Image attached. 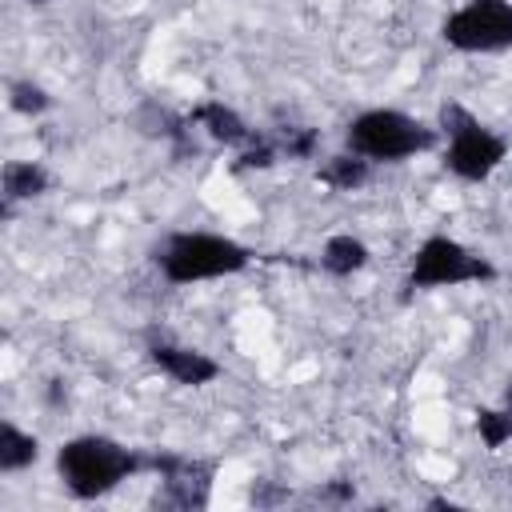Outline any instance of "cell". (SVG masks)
<instances>
[{
	"label": "cell",
	"instance_id": "obj_1",
	"mask_svg": "<svg viewBox=\"0 0 512 512\" xmlns=\"http://www.w3.org/2000/svg\"><path fill=\"white\" fill-rule=\"evenodd\" d=\"M56 472H60V484L76 500H100L112 488H120L128 476L148 472V452L124 448L120 440L100 436V432H84L60 444Z\"/></svg>",
	"mask_w": 512,
	"mask_h": 512
},
{
	"label": "cell",
	"instance_id": "obj_2",
	"mask_svg": "<svg viewBox=\"0 0 512 512\" xmlns=\"http://www.w3.org/2000/svg\"><path fill=\"white\" fill-rule=\"evenodd\" d=\"M152 260L168 284H196V280L244 272L252 264V248L220 232H172L164 236Z\"/></svg>",
	"mask_w": 512,
	"mask_h": 512
},
{
	"label": "cell",
	"instance_id": "obj_3",
	"mask_svg": "<svg viewBox=\"0 0 512 512\" xmlns=\"http://www.w3.org/2000/svg\"><path fill=\"white\" fill-rule=\"evenodd\" d=\"M344 140H348V152L372 164H396L416 152H428L436 144V128H428L424 120L400 108H368L352 116V124L344 128Z\"/></svg>",
	"mask_w": 512,
	"mask_h": 512
},
{
	"label": "cell",
	"instance_id": "obj_4",
	"mask_svg": "<svg viewBox=\"0 0 512 512\" xmlns=\"http://www.w3.org/2000/svg\"><path fill=\"white\" fill-rule=\"evenodd\" d=\"M440 132L448 136V152H444V168L468 184L488 180L504 156H508V140L496 136L488 124H480L464 104L448 100L440 104Z\"/></svg>",
	"mask_w": 512,
	"mask_h": 512
},
{
	"label": "cell",
	"instance_id": "obj_5",
	"mask_svg": "<svg viewBox=\"0 0 512 512\" xmlns=\"http://www.w3.org/2000/svg\"><path fill=\"white\" fill-rule=\"evenodd\" d=\"M484 280H496V264L476 256L472 248H464L460 240L436 232L428 236L416 256H412V268H408V280H404V296L408 292H424V288H452V284H484Z\"/></svg>",
	"mask_w": 512,
	"mask_h": 512
},
{
	"label": "cell",
	"instance_id": "obj_6",
	"mask_svg": "<svg viewBox=\"0 0 512 512\" xmlns=\"http://www.w3.org/2000/svg\"><path fill=\"white\" fill-rule=\"evenodd\" d=\"M440 36L456 52H504L512 48V0H468L444 16Z\"/></svg>",
	"mask_w": 512,
	"mask_h": 512
},
{
	"label": "cell",
	"instance_id": "obj_7",
	"mask_svg": "<svg viewBox=\"0 0 512 512\" xmlns=\"http://www.w3.org/2000/svg\"><path fill=\"white\" fill-rule=\"evenodd\" d=\"M148 472L160 476V492L152 500L156 508H180V512L208 508V496H212L208 460L180 456V452H148Z\"/></svg>",
	"mask_w": 512,
	"mask_h": 512
},
{
	"label": "cell",
	"instance_id": "obj_8",
	"mask_svg": "<svg viewBox=\"0 0 512 512\" xmlns=\"http://www.w3.org/2000/svg\"><path fill=\"white\" fill-rule=\"evenodd\" d=\"M148 360L176 384L184 388H200V384H212L220 376V360H212L208 352L200 348H188V344H172V340H152L148 344Z\"/></svg>",
	"mask_w": 512,
	"mask_h": 512
},
{
	"label": "cell",
	"instance_id": "obj_9",
	"mask_svg": "<svg viewBox=\"0 0 512 512\" xmlns=\"http://www.w3.org/2000/svg\"><path fill=\"white\" fill-rule=\"evenodd\" d=\"M188 124L204 128V132H208V140L228 144V148L248 144V140L256 136V128H248V120H244L236 108H228L224 100H204V104H196V108L188 112Z\"/></svg>",
	"mask_w": 512,
	"mask_h": 512
},
{
	"label": "cell",
	"instance_id": "obj_10",
	"mask_svg": "<svg viewBox=\"0 0 512 512\" xmlns=\"http://www.w3.org/2000/svg\"><path fill=\"white\" fill-rule=\"evenodd\" d=\"M368 244L360 240V236H352V232H336V236H328L324 240V248H320V268L328 272V276H336V280H348V276H356L364 264H368Z\"/></svg>",
	"mask_w": 512,
	"mask_h": 512
},
{
	"label": "cell",
	"instance_id": "obj_11",
	"mask_svg": "<svg viewBox=\"0 0 512 512\" xmlns=\"http://www.w3.org/2000/svg\"><path fill=\"white\" fill-rule=\"evenodd\" d=\"M0 184H4V200L8 204H20V200H36L48 192L52 176L44 164L36 160H8L4 172H0Z\"/></svg>",
	"mask_w": 512,
	"mask_h": 512
},
{
	"label": "cell",
	"instance_id": "obj_12",
	"mask_svg": "<svg viewBox=\"0 0 512 512\" xmlns=\"http://www.w3.org/2000/svg\"><path fill=\"white\" fill-rule=\"evenodd\" d=\"M316 180L332 192H356L372 180V160L356 156V152H340V156H328L320 168H316Z\"/></svg>",
	"mask_w": 512,
	"mask_h": 512
},
{
	"label": "cell",
	"instance_id": "obj_13",
	"mask_svg": "<svg viewBox=\"0 0 512 512\" xmlns=\"http://www.w3.org/2000/svg\"><path fill=\"white\" fill-rule=\"evenodd\" d=\"M40 460V440L12 420L0 424V472H24L28 464Z\"/></svg>",
	"mask_w": 512,
	"mask_h": 512
},
{
	"label": "cell",
	"instance_id": "obj_14",
	"mask_svg": "<svg viewBox=\"0 0 512 512\" xmlns=\"http://www.w3.org/2000/svg\"><path fill=\"white\" fill-rule=\"evenodd\" d=\"M8 108L20 116H44L52 108V96L36 80H12L8 84Z\"/></svg>",
	"mask_w": 512,
	"mask_h": 512
},
{
	"label": "cell",
	"instance_id": "obj_15",
	"mask_svg": "<svg viewBox=\"0 0 512 512\" xmlns=\"http://www.w3.org/2000/svg\"><path fill=\"white\" fill-rule=\"evenodd\" d=\"M476 432L484 448H504L512 440V412L508 408H476Z\"/></svg>",
	"mask_w": 512,
	"mask_h": 512
},
{
	"label": "cell",
	"instance_id": "obj_16",
	"mask_svg": "<svg viewBox=\"0 0 512 512\" xmlns=\"http://www.w3.org/2000/svg\"><path fill=\"white\" fill-rule=\"evenodd\" d=\"M272 140H276L280 156H288V160H308V156L316 152V144H320V132H316V128H304V124H292V128H280Z\"/></svg>",
	"mask_w": 512,
	"mask_h": 512
},
{
	"label": "cell",
	"instance_id": "obj_17",
	"mask_svg": "<svg viewBox=\"0 0 512 512\" xmlns=\"http://www.w3.org/2000/svg\"><path fill=\"white\" fill-rule=\"evenodd\" d=\"M276 156H280L276 140L256 132V136L248 140V148L236 156V164H232V168H236V172H248V168H272V164H276Z\"/></svg>",
	"mask_w": 512,
	"mask_h": 512
},
{
	"label": "cell",
	"instance_id": "obj_18",
	"mask_svg": "<svg viewBox=\"0 0 512 512\" xmlns=\"http://www.w3.org/2000/svg\"><path fill=\"white\" fill-rule=\"evenodd\" d=\"M304 500H312V504H352L356 488H352V480H328V484L312 488Z\"/></svg>",
	"mask_w": 512,
	"mask_h": 512
},
{
	"label": "cell",
	"instance_id": "obj_19",
	"mask_svg": "<svg viewBox=\"0 0 512 512\" xmlns=\"http://www.w3.org/2000/svg\"><path fill=\"white\" fill-rule=\"evenodd\" d=\"M248 500H252L256 508H276V504H288L292 492H288L284 484H276V480H256L252 492H248Z\"/></svg>",
	"mask_w": 512,
	"mask_h": 512
},
{
	"label": "cell",
	"instance_id": "obj_20",
	"mask_svg": "<svg viewBox=\"0 0 512 512\" xmlns=\"http://www.w3.org/2000/svg\"><path fill=\"white\" fill-rule=\"evenodd\" d=\"M504 408L512 412V380H508V388H504Z\"/></svg>",
	"mask_w": 512,
	"mask_h": 512
},
{
	"label": "cell",
	"instance_id": "obj_21",
	"mask_svg": "<svg viewBox=\"0 0 512 512\" xmlns=\"http://www.w3.org/2000/svg\"><path fill=\"white\" fill-rule=\"evenodd\" d=\"M24 4H32V8H44V4H48V0H24Z\"/></svg>",
	"mask_w": 512,
	"mask_h": 512
}]
</instances>
